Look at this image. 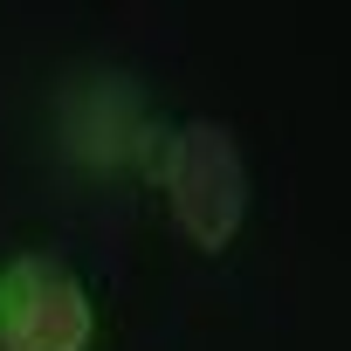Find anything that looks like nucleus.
<instances>
[{
  "label": "nucleus",
  "mask_w": 351,
  "mask_h": 351,
  "mask_svg": "<svg viewBox=\"0 0 351 351\" xmlns=\"http://www.w3.org/2000/svg\"><path fill=\"white\" fill-rule=\"evenodd\" d=\"M165 200L193 248L221 255L234 241V228L248 214V165H241V145L228 124H214V117L180 124V138L165 145Z\"/></svg>",
  "instance_id": "f257e3e1"
},
{
  "label": "nucleus",
  "mask_w": 351,
  "mask_h": 351,
  "mask_svg": "<svg viewBox=\"0 0 351 351\" xmlns=\"http://www.w3.org/2000/svg\"><path fill=\"white\" fill-rule=\"evenodd\" d=\"M97 303L69 262L14 255L0 269V351H90Z\"/></svg>",
  "instance_id": "f03ea898"
}]
</instances>
